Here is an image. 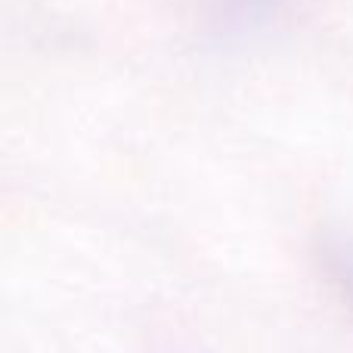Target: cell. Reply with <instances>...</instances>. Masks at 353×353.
I'll return each mask as SVG.
<instances>
[{"mask_svg":"<svg viewBox=\"0 0 353 353\" xmlns=\"http://www.w3.org/2000/svg\"><path fill=\"white\" fill-rule=\"evenodd\" d=\"M329 270L335 276V285L353 304V239H341L329 248Z\"/></svg>","mask_w":353,"mask_h":353,"instance_id":"6da1fadb","label":"cell"}]
</instances>
